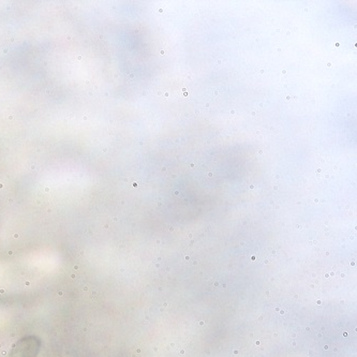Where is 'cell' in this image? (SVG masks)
<instances>
[{
  "mask_svg": "<svg viewBox=\"0 0 357 357\" xmlns=\"http://www.w3.org/2000/svg\"><path fill=\"white\" fill-rule=\"evenodd\" d=\"M40 349L39 339L36 337H28L17 344L14 350V357H36Z\"/></svg>",
  "mask_w": 357,
  "mask_h": 357,
  "instance_id": "6da1fadb",
  "label": "cell"
}]
</instances>
